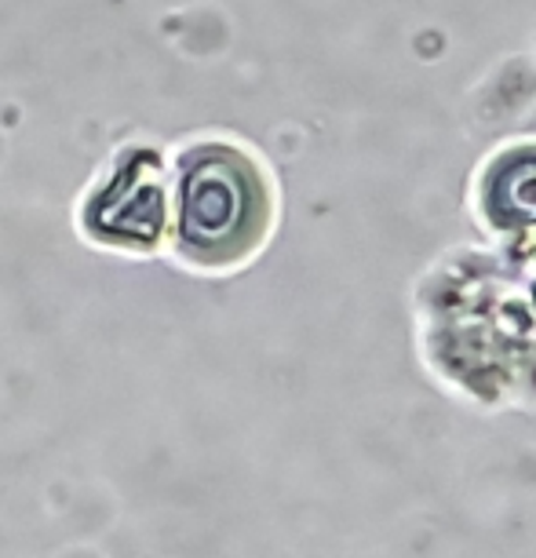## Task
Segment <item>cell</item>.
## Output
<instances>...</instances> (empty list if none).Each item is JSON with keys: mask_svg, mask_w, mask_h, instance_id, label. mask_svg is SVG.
Instances as JSON below:
<instances>
[{"mask_svg": "<svg viewBox=\"0 0 536 558\" xmlns=\"http://www.w3.org/2000/svg\"><path fill=\"white\" fill-rule=\"evenodd\" d=\"M486 213L503 227L536 223V146L503 154L486 179Z\"/></svg>", "mask_w": 536, "mask_h": 558, "instance_id": "3957f363", "label": "cell"}, {"mask_svg": "<svg viewBox=\"0 0 536 558\" xmlns=\"http://www.w3.org/2000/svg\"><path fill=\"white\" fill-rule=\"evenodd\" d=\"M165 223V197L154 183V157L139 154L118 168L110 191L88 208L92 234L129 248H150Z\"/></svg>", "mask_w": 536, "mask_h": 558, "instance_id": "7a4b0ae2", "label": "cell"}, {"mask_svg": "<svg viewBox=\"0 0 536 558\" xmlns=\"http://www.w3.org/2000/svg\"><path fill=\"white\" fill-rule=\"evenodd\" d=\"M175 245L202 267L248 256L267 234L270 191L252 157L223 143H202L175 168Z\"/></svg>", "mask_w": 536, "mask_h": 558, "instance_id": "6da1fadb", "label": "cell"}]
</instances>
